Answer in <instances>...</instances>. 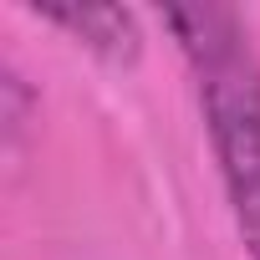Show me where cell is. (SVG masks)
Returning a JSON list of instances; mask_svg holds the SVG:
<instances>
[{
  "label": "cell",
  "instance_id": "1",
  "mask_svg": "<svg viewBox=\"0 0 260 260\" xmlns=\"http://www.w3.org/2000/svg\"><path fill=\"white\" fill-rule=\"evenodd\" d=\"M164 26L174 31L179 56L194 77L204 133L245 255L260 260V51L250 41V26L224 6H174L164 11Z\"/></svg>",
  "mask_w": 260,
  "mask_h": 260
},
{
  "label": "cell",
  "instance_id": "2",
  "mask_svg": "<svg viewBox=\"0 0 260 260\" xmlns=\"http://www.w3.org/2000/svg\"><path fill=\"white\" fill-rule=\"evenodd\" d=\"M46 26H61L77 46L107 56V61H133L138 56V21L122 6H36Z\"/></svg>",
  "mask_w": 260,
  "mask_h": 260
}]
</instances>
